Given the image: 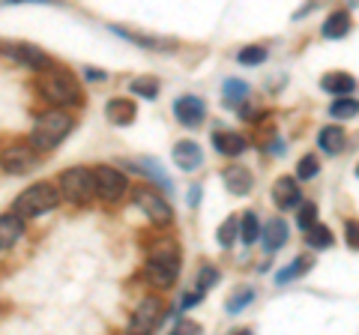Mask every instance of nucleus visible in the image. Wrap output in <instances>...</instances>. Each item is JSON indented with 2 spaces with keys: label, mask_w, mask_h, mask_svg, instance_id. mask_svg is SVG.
I'll list each match as a JSON object with an SVG mask.
<instances>
[{
  "label": "nucleus",
  "mask_w": 359,
  "mask_h": 335,
  "mask_svg": "<svg viewBox=\"0 0 359 335\" xmlns=\"http://www.w3.org/2000/svg\"><path fill=\"white\" fill-rule=\"evenodd\" d=\"M132 200H135V207H138L156 228H168V225L174 221L171 204H168L165 195H159L153 186H138V189L132 192Z\"/></svg>",
  "instance_id": "obj_6"
},
{
  "label": "nucleus",
  "mask_w": 359,
  "mask_h": 335,
  "mask_svg": "<svg viewBox=\"0 0 359 335\" xmlns=\"http://www.w3.org/2000/svg\"><path fill=\"white\" fill-rule=\"evenodd\" d=\"M249 99V84L245 81H240V78H228L224 81V105H240V102H245Z\"/></svg>",
  "instance_id": "obj_24"
},
{
  "label": "nucleus",
  "mask_w": 359,
  "mask_h": 335,
  "mask_svg": "<svg viewBox=\"0 0 359 335\" xmlns=\"http://www.w3.org/2000/svg\"><path fill=\"white\" fill-rule=\"evenodd\" d=\"M129 168H132V171H138V174H147L150 180H156V183L165 189V192H168V189H174L171 186V177L162 171V165L156 162V159H141V165H129Z\"/></svg>",
  "instance_id": "obj_23"
},
{
  "label": "nucleus",
  "mask_w": 359,
  "mask_h": 335,
  "mask_svg": "<svg viewBox=\"0 0 359 335\" xmlns=\"http://www.w3.org/2000/svg\"><path fill=\"white\" fill-rule=\"evenodd\" d=\"M297 210H299V213H297V225H299L302 231H306V228H311L314 221H318V207H314L311 200H299V204H297Z\"/></svg>",
  "instance_id": "obj_31"
},
{
  "label": "nucleus",
  "mask_w": 359,
  "mask_h": 335,
  "mask_svg": "<svg viewBox=\"0 0 359 335\" xmlns=\"http://www.w3.org/2000/svg\"><path fill=\"white\" fill-rule=\"evenodd\" d=\"M320 171V165H318V156H302L299 165H297V180H314Z\"/></svg>",
  "instance_id": "obj_33"
},
{
  "label": "nucleus",
  "mask_w": 359,
  "mask_h": 335,
  "mask_svg": "<svg viewBox=\"0 0 359 335\" xmlns=\"http://www.w3.org/2000/svg\"><path fill=\"white\" fill-rule=\"evenodd\" d=\"M318 144H320V150L327 153V156H339L344 150V144H347L341 126H323L318 132Z\"/></svg>",
  "instance_id": "obj_22"
},
{
  "label": "nucleus",
  "mask_w": 359,
  "mask_h": 335,
  "mask_svg": "<svg viewBox=\"0 0 359 335\" xmlns=\"http://www.w3.org/2000/svg\"><path fill=\"white\" fill-rule=\"evenodd\" d=\"M114 33L123 39H129V42H138L141 48H174V42H162L156 36H144V33H132V30H123V27H114Z\"/></svg>",
  "instance_id": "obj_27"
},
{
  "label": "nucleus",
  "mask_w": 359,
  "mask_h": 335,
  "mask_svg": "<svg viewBox=\"0 0 359 335\" xmlns=\"http://www.w3.org/2000/svg\"><path fill=\"white\" fill-rule=\"evenodd\" d=\"M36 87L42 99L48 102L51 108H78L84 102V93H81V84H78V78L63 69V66H48V69H42L39 78H36Z\"/></svg>",
  "instance_id": "obj_1"
},
{
  "label": "nucleus",
  "mask_w": 359,
  "mask_h": 335,
  "mask_svg": "<svg viewBox=\"0 0 359 335\" xmlns=\"http://www.w3.org/2000/svg\"><path fill=\"white\" fill-rule=\"evenodd\" d=\"M72 129H75V120L66 114L63 108L42 111V114L36 117V123H33V129H30V144L39 153H48L54 147H60V144L69 138Z\"/></svg>",
  "instance_id": "obj_2"
},
{
  "label": "nucleus",
  "mask_w": 359,
  "mask_h": 335,
  "mask_svg": "<svg viewBox=\"0 0 359 335\" xmlns=\"http://www.w3.org/2000/svg\"><path fill=\"white\" fill-rule=\"evenodd\" d=\"M129 93L141 96V99H156L159 96V81H156V78H135L129 84Z\"/></svg>",
  "instance_id": "obj_29"
},
{
  "label": "nucleus",
  "mask_w": 359,
  "mask_h": 335,
  "mask_svg": "<svg viewBox=\"0 0 359 335\" xmlns=\"http://www.w3.org/2000/svg\"><path fill=\"white\" fill-rule=\"evenodd\" d=\"M237 60H240L243 66H261V63L266 60V48H261V46H249V48H243V51L237 54Z\"/></svg>",
  "instance_id": "obj_35"
},
{
  "label": "nucleus",
  "mask_w": 359,
  "mask_h": 335,
  "mask_svg": "<svg viewBox=\"0 0 359 335\" xmlns=\"http://www.w3.org/2000/svg\"><path fill=\"white\" fill-rule=\"evenodd\" d=\"M174 162H177L180 171L192 174V171H198V168L204 165V153H201V147L195 141H180L174 147Z\"/></svg>",
  "instance_id": "obj_14"
},
{
  "label": "nucleus",
  "mask_w": 359,
  "mask_h": 335,
  "mask_svg": "<svg viewBox=\"0 0 359 335\" xmlns=\"http://www.w3.org/2000/svg\"><path fill=\"white\" fill-rule=\"evenodd\" d=\"M216 285H219V270H216V266H210V264H204L198 270V290H201V294H207V290L216 287Z\"/></svg>",
  "instance_id": "obj_34"
},
{
  "label": "nucleus",
  "mask_w": 359,
  "mask_h": 335,
  "mask_svg": "<svg viewBox=\"0 0 359 335\" xmlns=\"http://www.w3.org/2000/svg\"><path fill=\"white\" fill-rule=\"evenodd\" d=\"M174 114H177V120L183 123V126L195 129V126L204 123L207 105H204V99H198V96H180L177 102H174Z\"/></svg>",
  "instance_id": "obj_10"
},
{
  "label": "nucleus",
  "mask_w": 359,
  "mask_h": 335,
  "mask_svg": "<svg viewBox=\"0 0 359 335\" xmlns=\"http://www.w3.org/2000/svg\"><path fill=\"white\" fill-rule=\"evenodd\" d=\"M198 200H201V186H192L189 189V207H198Z\"/></svg>",
  "instance_id": "obj_39"
},
{
  "label": "nucleus",
  "mask_w": 359,
  "mask_h": 335,
  "mask_svg": "<svg viewBox=\"0 0 359 335\" xmlns=\"http://www.w3.org/2000/svg\"><path fill=\"white\" fill-rule=\"evenodd\" d=\"M237 237H240V219H233V216L224 219L222 228H219V245H222V249H231Z\"/></svg>",
  "instance_id": "obj_30"
},
{
  "label": "nucleus",
  "mask_w": 359,
  "mask_h": 335,
  "mask_svg": "<svg viewBox=\"0 0 359 335\" xmlns=\"http://www.w3.org/2000/svg\"><path fill=\"white\" fill-rule=\"evenodd\" d=\"M177 332H186V335H195V332H201V327L195 320H177Z\"/></svg>",
  "instance_id": "obj_37"
},
{
  "label": "nucleus",
  "mask_w": 359,
  "mask_h": 335,
  "mask_svg": "<svg viewBox=\"0 0 359 335\" xmlns=\"http://www.w3.org/2000/svg\"><path fill=\"white\" fill-rule=\"evenodd\" d=\"M57 189H60V195L69 200V204L84 207V204H90V200L96 198V177H93V171H90V168H84V165L66 168V171L60 174Z\"/></svg>",
  "instance_id": "obj_5"
},
{
  "label": "nucleus",
  "mask_w": 359,
  "mask_h": 335,
  "mask_svg": "<svg viewBox=\"0 0 359 335\" xmlns=\"http://www.w3.org/2000/svg\"><path fill=\"white\" fill-rule=\"evenodd\" d=\"M105 117L114 123V126H132L135 117H138V108H135L132 99H111L105 105Z\"/></svg>",
  "instance_id": "obj_16"
},
{
  "label": "nucleus",
  "mask_w": 359,
  "mask_h": 335,
  "mask_svg": "<svg viewBox=\"0 0 359 335\" xmlns=\"http://www.w3.org/2000/svg\"><path fill=\"white\" fill-rule=\"evenodd\" d=\"M356 4H359V0H351V6H356Z\"/></svg>",
  "instance_id": "obj_40"
},
{
  "label": "nucleus",
  "mask_w": 359,
  "mask_h": 335,
  "mask_svg": "<svg viewBox=\"0 0 359 335\" xmlns=\"http://www.w3.org/2000/svg\"><path fill=\"white\" fill-rule=\"evenodd\" d=\"M240 240L245 242V245H252V242H257L261 240V225H257V216L252 213H243V219H240Z\"/></svg>",
  "instance_id": "obj_28"
},
{
  "label": "nucleus",
  "mask_w": 359,
  "mask_h": 335,
  "mask_svg": "<svg viewBox=\"0 0 359 335\" xmlns=\"http://www.w3.org/2000/svg\"><path fill=\"white\" fill-rule=\"evenodd\" d=\"M168 315V308L159 296H147V299H141L138 308H135V315H132V332H153L156 327H162V320Z\"/></svg>",
  "instance_id": "obj_9"
},
{
  "label": "nucleus",
  "mask_w": 359,
  "mask_h": 335,
  "mask_svg": "<svg viewBox=\"0 0 359 335\" xmlns=\"http://www.w3.org/2000/svg\"><path fill=\"white\" fill-rule=\"evenodd\" d=\"M359 114V102L353 96H335V102L330 105V117L335 120H351Z\"/></svg>",
  "instance_id": "obj_25"
},
{
  "label": "nucleus",
  "mask_w": 359,
  "mask_h": 335,
  "mask_svg": "<svg viewBox=\"0 0 359 335\" xmlns=\"http://www.w3.org/2000/svg\"><path fill=\"white\" fill-rule=\"evenodd\" d=\"M60 198L63 195H60L57 186H51V183H33V186H27L25 192L15 198L13 210H15L21 219H39L45 213H51V210L60 204Z\"/></svg>",
  "instance_id": "obj_3"
},
{
  "label": "nucleus",
  "mask_w": 359,
  "mask_h": 335,
  "mask_svg": "<svg viewBox=\"0 0 359 335\" xmlns=\"http://www.w3.org/2000/svg\"><path fill=\"white\" fill-rule=\"evenodd\" d=\"M252 299H255V290L252 287H243V290H237L231 299H228V315H240V311L245 308V306H252Z\"/></svg>",
  "instance_id": "obj_32"
},
{
  "label": "nucleus",
  "mask_w": 359,
  "mask_h": 335,
  "mask_svg": "<svg viewBox=\"0 0 359 335\" xmlns=\"http://www.w3.org/2000/svg\"><path fill=\"white\" fill-rule=\"evenodd\" d=\"M6 54L9 57H15L18 63H25L27 69H36V72H42V69H48V66L54 63L48 54H45L42 48H36V46H27V42H18V46H9L6 48Z\"/></svg>",
  "instance_id": "obj_11"
},
{
  "label": "nucleus",
  "mask_w": 359,
  "mask_h": 335,
  "mask_svg": "<svg viewBox=\"0 0 359 335\" xmlns=\"http://www.w3.org/2000/svg\"><path fill=\"white\" fill-rule=\"evenodd\" d=\"M261 240H264V249L269 254L278 252L287 242V221L285 219H269L264 225V231H261Z\"/></svg>",
  "instance_id": "obj_17"
},
{
  "label": "nucleus",
  "mask_w": 359,
  "mask_h": 335,
  "mask_svg": "<svg viewBox=\"0 0 359 335\" xmlns=\"http://www.w3.org/2000/svg\"><path fill=\"white\" fill-rule=\"evenodd\" d=\"M21 237H25V219L15 210L0 216V249H13Z\"/></svg>",
  "instance_id": "obj_15"
},
{
  "label": "nucleus",
  "mask_w": 359,
  "mask_h": 335,
  "mask_svg": "<svg viewBox=\"0 0 359 335\" xmlns=\"http://www.w3.org/2000/svg\"><path fill=\"white\" fill-rule=\"evenodd\" d=\"M39 150L33 147V144H9L0 153V168H4L6 174L13 177H21V174H30L33 168L39 165Z\"/></svg>",
  "instance_id": "obj_7"
},
{
  "label": "nucleus",
  "mask_w": 359,
  "mask_h": 335,
  "mask_svg": "<svg viewBox=\"0 0 359 335\" xmlns=\"http://www.w3.org/2000/svg\"><path fill=\"white\" fill-rule=\"evenodd\" d=\"M311 266H314V258H311V254H299V258L290 261L285 270H278V273H276V285H287V282H294V278H302V275L311 270Z\"/></svg>",
  "instance_id": "obj_21"
},
{
  "label": "nucleus",
  "mask_w": 359,
  "mask_h": 335,
  "mask_svg": "<svg viewBox=\"0 0 359 335\" xmlns=\"http://www.w3.org/2000/svg\"><path fill=\"white\" fill-rule=\"evenodd\" d=\"M344 242L351 245V249L359 252V221L351 219V221H344Z\"/></svg>",
  "instance_id": "obj_36"
},
{
  "label": "nucleus",
  "mask_w": 359,
  "mask_h": 335,
  "mask_svg": "<svg viewBox=\"0 0 359 335\" xmlns=\"http://www.w3.org/2000/svg\"><path fill=\"white\" fill-rule=\"evenodd\" d=\"M222 183H224V189H228L231 195H237V198H245L252 192V171L245 165H228L222 171Z\"/></svg>",
  "instance_id": "obj_12"
},
{
  "label": "nucleus",
  "mask_w": 359,
  "mask_h": 335,
  "mask_svg": "<svg viewBox=\"0 0 359 335\" xmlns=\"http://www.w3.org/2000/svg\"><path fill=\"white\" fill-rule=\"evenodd\" d=\"M212 147L222 156H243L249 150V141H245L240 132H216V135H212Z\"/></svg>",
  "instance_id": "obj_18"
},
{
  "label": "nucleus",
  "mask_w": 359,
  "mask_h": 335,
  "mask_svg": "<svg viewBox=\"0 0 359 335\" xmlns=\"http://www.w3.org/2000/svg\"><path fill=\"white\" fill-rule=\"evenodd\" d=\"M306 242L311 245V249H330L332 245V231L327 225H318V221H314L311 228H306Z\"/></svg>",
  "instance_id": "obj_26"
},
{
  "label": "nucleus",
  "mask_w": 359,
  "mask_h": 335,
  "mask_svg": "<svg viewBox=\"0 0 359 335\" xmlns=\"http://www.w3.org/2000/svg\"><path fill=\"white\" fill-rule=\"evenodd\" d=\"M180 273V249L174 240H162L153 245L147 258V278L156 287H171Z\"/></svg>",
  "instance_id": "obj_4"
},
{
  "label": "nucleus",
  "mask_w": 359,
  "mask_h": 335,
  "mask_svg": "<svg viewBox=\"0 0 359 335\" xmlns=\"http://www.w3.org/2000/svg\"><path fill=\"white\" fill-rule=\"evenodd\" d=\"M4 6H9V4H48V6H54L57 0H0Z\"/></svg>",
  "instance_id": "obj_38"
},
{
  "label": "nucleus",
  "mask_w": 359,
  "mask_h": 335,
  "mask_svg": "<svg viewBox=\"0 0 359 335\" xmlns=\"http://www.w3.org/2000/svg\"><path fill=\"white\" fill-rule=\"evenodd\" d=\"M356 177H359V168H356Z\"/></svg>",
  "instance_id": "obj_41"
},
{
  "label": "nucleus",
  "mask_w": 359,
  "mask_h": 335,
  "mask_svg": "<svg viewBox=\"0 0 359 335\" xmlns=\"http://www.w3.org/2000/svg\"><path fill=\"white\" fill-rule=\"evenodd\" d=\"M273 200H276L278 210H294L299 200H302L297 177H278L276 186H273Z\"/></svg>",
  "instance_id": "obj_13"
},
{
  "label": "nucleus",
  "mask_w": 359,
  "mask_h": 335,
  "mask_svg": "<svg viewBox=\"0 0 359 335\" xmlns=\"http://www.w3.org/2000/svg\"><path fill=\"white\" fill-rule=\"evenodd\" d=\"M93 177H96V198H102L105 204H117V200L126 195V177H123L117 168H111V165H99L93 168Z\"/></svg>",
  "instance_id": "obj_8"
},
{
  "label": "nucleus",
  "mask_w": 359,
  "mask_h": 335,
  "mask_svg": "<svg viewBox=\"0 0 359 335\" xmlns=\"http://www.w3.org/2000/svg\"><path fill=\"white\" fill-rule=\"evenodd\" d=\"M320 33H323V39L347 36V33H351V13H347V9H335V13H330V18L323 21Z\"/></svg>",
  "instance_id": "obj_19"
},
{
  "label": "nucleus",
  "mask_w": 359,
  "mask_h": 335,
  "mask_svg": "<svg viewBox=\"0 0 359 335\" xmlns=\"http://www.w3.org/2000/svg\"><path fill=\"white\" fill-rule=\"evenodd\" d=\"M320 87L330 96H351L356 90V81H353V75H347V72H330L320 78Z\"/></svg>",
  "instance_id": "obj_20"
}]
</instances>
